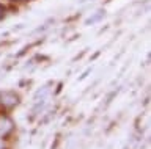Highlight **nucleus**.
<instances>
[{"instance_id": "1", "label": "nucleus", "mask_w": 151, "mask_h": 149, "mask_svg": "<svg viewBox=\"0 0 151 149\" xmlns=\"http://www.w3.org/2000/svg\"><path fill=\"white\" fill-rule=\"evenodd\" d=\"M13 129V123L6 116H0V137H5Z\"/></svg>"}, {"instance_id": "2", "label": "nucleus", "mask_w": 151, "mask_h": 149, "mask_svg": "<svg viewBox=\"0 0 151 149\" xmlns=\"http://www.w3.org/2000/svg\"><path fill=\"white\" fill-rule=\"evenodd\" d=\"M0 99H2V104L6 105V107H11L14 104H17V96L14 94V93H9V91L3 93V94L0 96Z\"/></svg>"}, {"instance_id": "3", "label": "nucleus", "mask_w": 151, "mask_h": 149, "mask_svg": "<svg viewBox=\"0 0 151 149\" xmlns=\"http://www.w3.org/2000/svg\"><path fill=\"white\" fill-rule=\"evenodd\" d=\"M2 17H3V8L0 6V19H2Z\"/></svg>"}, {"instance_id": "4", "label": "nucleus", "mask_w": 151, "mask_h": 149, "mask_svg": "<svg viewBox=\"0 0 151 149\" xmlns=\"http://www.w3.org/2000/svg\"><path fill=\"white\" fill-rule=\"evenodd\" d=\"M0 149H2V141H0Z\"/></svg>"}]
</instances>
